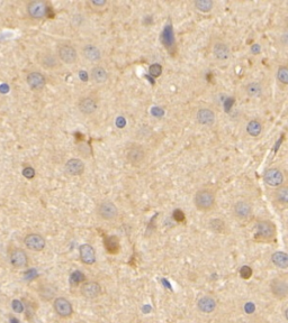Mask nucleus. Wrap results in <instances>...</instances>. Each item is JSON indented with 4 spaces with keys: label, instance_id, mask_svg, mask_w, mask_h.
I'll list each match as a JSON object with an SVG mask.
<instances>
[{
    "label": "nucleus",
    "instance_id": "1",
    "mask_svg": "<svg viewBox=\"0 0 288 323\" xmlns=\"http://www.w3.org/2000/svg\"><path fill=\"white\" fill-rule=\"evenodd\" d=\"M194 203H195L196 209L199 210V211H203V212L211 211L216 204L215 192L212 189H208V187L200 189L195 193Z\"/></svg>",
    "mask_w": 288,
    "mask_h": 323
},
{
    "label": "nucleus",
    "instance_id": "2",
    "mask_svg": "<svg viewBox=\"0 0 288 323\" xmlns=\"http://www.w3.org/2000/svg\"><path fill=\"white\" fill-rule=\"evenodd\" d=\"M56 56L61 63H64L66 65H73L78 62L79 53H78L77 48L72 44L63 43L58 46Z\"/></svg>",
    "mask_w": 288,
    "mask_h": 323
},
{
    "label": "nucleus",
    "instance_id": "3",
    "mask_svg": "<svg viewBox=\"0 0 288 323\" xmlns=\"http://www.w3.org/2000/svg\"><path fill=\"white\" fill-rule=\"evenodd\" d=\"M126 160L129 165L137 167L141 166L147 159V152L141 145H131L126 148L125 152Z\"/></svg>",
    "mask_w": 288,
    "mask_h": 323
},
{
    "label": "nucleus",
    "instance_id": "4",
    "mask_svg": "<svg viewBox=\"0 0 288 323\" xmlns=\"http://www.w3.org/2000/svg\"><path fill=\"white\" fill-rule=\"evenodd\" d=\"M97 214L104 221H113L118 217V209L110 200H104L97 205Z\"/></svg>",
    "mask_w": 288,
    "mask_h": 323
},
{
    "label": "nucleus",
    "instance_id": "5",
    "mask_svg": "<svg viewBox=\"0 0 288 323\" xmlns=\"http://www.w3.org/2000/svg\"><path fill=\"white\" fill-rule=\"evenodd\" d=\"M263 181L270 187H279L285 183V175L282 168L272 166L267 168L263 173Z\"/></svg>",
    "mask_w": 288,
    "mask_h": 323
},
{
    "label": "nucleus",
    "instance_id": "6",
    "mask_svg": "<svg viewBox=\"0 0 288 323\" xmlns=\"http://www.w3.org/2000/svg\"><path fill=\"white\" fill-rule=\"evenodd\" d=\"M256 236L263 241H271L276 236V226L270 220H261L256 226Z\"/></svg>",
    "mask_w": 288,
    "mask_h": 323
},
{
    "label": "nucleus",
    "instance_id": "7",
    "mask_svg": "<svg viewBox=\"0 0 288 323\" xmlns=\"http://www.w3.org/2000/svg\"><path fill=\"white\" fill-rule=\"evenodd\" d=\"M252 211H253V205L247 199L237 200L233 204V214L240 221L248 220L252 214Z\"/></svg>",
    "mask_w": 288,
    "mask_h": 323
},
{
    "label": "nucleus",
    "instance_id": "8",
    "mask_svg": "<svg viewBox=\"0 0 288 323\" xmlns=\"http://www.w3.org/2000/svg\"><path fill=\"white\" fill-rule=\"evenodd\" d=\"M77 107L79 112L83 116H92L98 110V101L91 95H86L79 99Z\"/></svg>",
    "mask_w": 288,
    "mask_h": 323
},
{
    "label": "nucleus",
    "instance_id": "9",
    "mask_svg": "<svg viewBox=\"0 0 288 323\" xmlns=\"http://www.w3.org/2000/svg\"><path fill=\"white\" fill-rule=\"evenodd\" d=\"M81 55L86 61H88L90 63H98L103 58V53L100 51V48L97 45L91 43L83 45L81 48Z\"/></svg>",
    "mask_w": 288,
    "mask_h": 323
},
{
    "label": "nucleus",
    "instance_id": "10",
    "mask_svg": "<svg viewBox=\"0 0 288 323\" xmlns=\"http://www.w3.org/2000/svg\"><path fill=\"white\" fill-rule=\"evenodd\" d=\"M196 121L202 126L211 127L216 122V114L211 108H199L196 112Z\"/></svg>",
    "mask_w": 288,
    "mask_h": 323
},
{
    "label": "nucleus",
    "instance_id": "11",
    "mask_svg": "<svg viewBox=\"0 0 288 323\" xmlns=\"http://www.w3.org/2000/svg\"><path fill=\"white\" fill-rule=\"evenodd\" d=\"M212 53H213V56L215 60H217L219 62H224L230 58L231 48L227 43H225L223 40H216L213 44Z\"/></svg>",
    "mask_w": 288,
    "mask_h": 323
},
{
    "label": "nucleus",
    "instance_id": "12",
    "mask_svg": "<svg viewBox=\"0 0 288 323\" xmlns=\"http://www.w3.org/2000/svg\"><path fill=\"white\" fill-rule=\"evenodd\" d=\"M27 13L34 19H43L47 15V6L41 0L31 1L27 5Z\"/></svg>",
    "mask_w": 288,
    "mask_h": 323
},
{
    "label": "nucleus",
    "instance_id": "13",
    "mask_svg": "<svg viewBox=\"0 0 288 323\" xmlns=\"http://www.w3.org/2000/svg\"><path fill=\"white\" fill-rule=\"evenodd\" d=\"M64 170H65V173L69 174L70 176H80L86 171V165L82 159L74 157V158L68 159L65 162Z\"/></svg>",
    "mask_w": 288,
    "mask_h": 323
},
{
    "label": "nucleus",
    "instance_id": "14",
    "mask_svg": "<svg viewBox=\"0 0 288 323\" xmlns=\"http://www.w3.org/2000/svg\"><path fill=\"white\" fill-rule=\"evenodd\" d=\"M39 63L46 70H54L60 66L61 62L59 61L58 56L53 52H43L39 55Z\"/></svg>",
    "mask_w": 288,
    "mask_h": 323
},
{
    "label": "nucleus",
    "instance_id": "15",
    "mask_svg": "<svg viewBox=\"0 0 288 323\" xmlns=\"http://www.w3.org/2000/svg\"><path fill=\"white\" fill-rule=\"evenodd\" d=\"M270 290L277 298H285L288 294V284L286 279L275 278L270 283Z\"/></svg>",
    "mask_w": 288,
    "mask_h": 323
},
{
    "label": "nucleus",
    "instance_id": "16",
    "mask_svg": "<svg viewBox=\"0 0 288 323\" xmlns=\"http://www.w3.org/2000/svg\"><path fill=\"white\" fill-rule=\"evenodd\" d=\"M25 246L34 251H41L45 247V239L39 234H31L25 237Z\"/></svg>",
    "mask_w": 288,
    "mask_h": 323
},
{
    "label": "nucleus",
    "instance_id": "17",
    "mask_svg": "<svg viewBox=\"0 0 288 323\" xmlns=\"http://www.w3.org/2000/svg\"><path fill=\"white\" fill-rule=\"evenodd\" d=\"M26 82L32 90L41 91L42 89H44L45 84H46V79L39 72H31L26 77Z\"/></svg>",
    "mask_w": 288,
    "mask_h": 323
},
{
    "label": "nucleus",
    "instance_id": "18",
    "mask_svg": "<svg viewBox=\"0 0 288 323\" xmlns=\"http://www.w3.org/2000/svg\"><path fill=\"white\" fill-rule=\"evenodd\" d=\"M90 77L92 80V82L96 84H104L108 81V71L107 69L100 65V64H96L95 66H92V69L90 70Z\"/></svg>",
    "mask_w": 288,
    "mask_h": 323
},
{
    "label": "nucleus",
    "instance_id": "19",
    "mask_svg": "<svg viewBox=\"0 0 288 323\" xmlns=\"http://www.w3.org/2000/svg\"><path fill=\"white\" fill-rule=\"evenodd\" d=\"M54 310L60 317H69L73 313V307L70 302L64 297H58L54 301Z\"/></svg>",
    "mask_w": 288,
    "mask_h": 323
},
{
    "label": "nucleus",
    "instance_id": "20",
    "mask_svg": "<svg viewBox=\"0 0 288 323\" xmlns=\"http://www.w3.org/2000/svg\"><path fill=\"white\" fill-rule=\"evenodd\" d=\"M80 259L86 265H92L96 261V251L89 243H83L79 248Z\"/></svg>",
    "mask_w": 288,
    "mask_h": 323
},
{
    "label": "nucleus",
    "instance_id": "21",
    "mask_svg": "<svg viewBox=\"0 0 288 323\" xmlns=\"http://www.w3.org/2000/svg\"><path fill=\"white\" fill-rule=\"evenodd\" d=\"M81 294L86 298H96L100 295L101 293V286L99 285L97 282H86L81 286Z\"/></svg>",
    "mask_w": 288,
    "mask_h": 323
},
{
    "label": "nucleus",
    "instance_id": "22",
    "mask_svg": "<svg viewBox=\"0 0 288 323\" xmlns=\"http://www.w3.org/2000/svg\"><path fill=\"white\" fill-rule=\"evenodd\" d=\"M272 197L277 204H279L282 207H286L288 203V186L284 184L279 187H276Z\"/></svg>",
    "mask_w": 288,
    "mask_h": 323
},
{
    "label": "nucleus",
    "instance_id": "23",
    "mask_svg": "<svg viewBox=\"0 0 288 323\" xmlns=\"http://www.w3.org/2000/svg\"><path fill=\"white\" fill-rule=\"evenodd\" d=\"M197 306H198V309L203 313H212V312L215 311L217 304H216V301L213 297H211V296H204V297H202L197 302Z\"/></svg>",
    "mask_w": 288,
    "mask_h": 323
},
{
    "label": "nucleus",
    "instance_id": "24",
    "mask_svg": "<svg viewBox=\"0 0 288 323\" xmlns=\"http://www.w3.org/2000/svg\"><path fill=\"white\" fill-rule=\"evenodd\" d=\"M247 133L249 135L250 137H253L257 138L259 137L263 131V125L262 122L258 119H252L247 124Z\"/></svg>",
    "mask_w": 288,
    "mask_h": 323
},
{
    "label": "nucleus",
    "instance_id": "25",
    "mask_svg": "<svg viewBox=\"0 0 288 323\" xmlns=\"http://www.w3.org/2000/svg\"><path fill=\"white\" fill-rule=\"evenodd\" d=\"M263 87L262 84L258 81H252L245 85V93L250 98H258L262 94Z\"/></svg>",
    "mask_w": 288,
    "mask_h": 323
},
{
    "label": "nucleus",
    "instance_id": "26",
    "mask_svg": "<svg viewBox=\"0 0 288 323\" xmlns=\"http://www.w3.org/2000/svg\"><path fill=\"white\" fill-rule=\"evenodd\" d=\"M10 260H11V264H13L14 266L18 267V268L25 267L26 265H27V263H28L27 255H26L23 250H15V251L11 253Z\"/></svg>",
    "mask_w": 288,
    "mask_h": 323
},
{
    "label": "nucleus",
    "instance_id": "27",
    "mask_svg": "<svg viewBox=\"0 0 288 323\" xmlns=\"http://www.w3.org/2000/svg\"><path fill=\"white\" fill-rule=\"evenodd\" d=\"M271 261L272 264L277 266L278 268L286 269L288 267V256L284 251H276L271 256Z\"/></svg>",
    "mask_w": 288,
    "mask_h": 323
},
{
    "label": "nucleus",
    "instance_id": "28",
    "mask_svg": "<svg viewBox=\"0 0 288 323\" xmlns=\"http://www.w3.org/2000/svg\"><path fill=\"white\" fill-rule=\"evenodd\" d=\"M208 228L211 229L212 231L214 234H224L226 232V223L225 221H223L222 219H218V218H215V219H212L208 222Z\"/></svg>",
    "mask_w": 288,
    "mask_h": 323
},
{
    "label": "nucleus",
    "instance_id": "29",
    "mask_svg": "<svg viewBox=\"0 0 288 323\" xmlns=\"http://www.w3.org/2000/svg\"><path fill=\"white\" fill-rule=\"evenodd\" d=\"M192 5L195 7L196 10H198L199 13H211L214 8V1L212 0H195L192 2Z\"/></svg>",
    "mask_w": 288,
    "mask_h": 323
},
{
    "label": "nucleus",
    "instance_id": "30",
    "mask_svg": "<svg viewBox=\"0 0 288 323\" xmlns=\"http://www.w3.org/2000/svg\"><path fill=\"white\" fill-rule=\"evenodd\" d=\"M276 77L277 81L280 83L282 85L286 87L288 84V67L287 65H279L277 72H276Z\"/></svg>",
    "mask_w": 288,
    "mask_h": 323
},
{
    "label": "nucleus",
    "instance_id": "31",
    "mask_svg": "<svg viewBox=\"0 0 288 323\" xmlns=\"http://www.w3.org/2000/svg\"><path fill=\"white\" fill-rule=\"evenodd\" d=\"M162 70L163 69L159 63H154L152 65H150V67H149V72L153 77H159L162 74Z\"/></svg>",
    "mask_w": 288,
    "mask_h": 323
},
{
    "label": "nucleus",
    "instance_id": "32",
    "mask_svg": "<svg viewBox=\"0 0 288 323\" xmlns=\"http://www.w3.org/2000/svg\"><path fill=\"white\" fill-rule=\"evenodd\" d=\"M108 1L107 0H90L89 1V5L96 9H101L104 7L107 6Z\"/></svg>",
    "mask_w": 288,
    "mask_h": 323
},
{
    "label": "nucleus",
    "instance_id": "33",
    "mask_svg": "<svg viewBox=\"0 0 288 323\" xmlns=\"http://www.w3.org/2000/svg\"><path fill=\"white\" fill-rule=\"evenodd\" d=\"M83 279H84V276H83L82 273L80 272H74L71 275V283L72 284H79L80 282H82Z\"/></svg>",
    "mask_w": 288,
    "mask_h": 323
},
{
    "label": "nucleus",
    "instance_id": "34",
    "mask_svg": "<svg viewBox=\"0 0 288 323\" xmlns=\"http://www.w3.org/2000/svg\"><path fill=\"white\" fill-rule=\"evenodd\" d=\"M240 275L243 279H249L252 275V269L249 266H243L240 270Z\"/></svg>",
    "mask_w": 288,
    "mask_h": 323
},
{
    "label": "nucleus",
    "instance_id": "35",
    "mask_svg": "<svg viewBox=\"0 0 288 323\" xmlns=\"http://www.w3.org/2000/svg\"><path fill=\"white\" fill-rule=\"evenodd\" d=\"M11 306H13V310L15 311V312H17V313H21V312L24 311V305H23V303H21L20 301H17V300L13 301Z\"/></svg>",
    "mask_w": 288,
    "mask_h": 323
},
{
    "label": "nucleus",
    "instance_id": "36",
    "mask_svg": "<svg viewBox=\"0 0 288 323\" xmlns=\"http://www.w3.org/2000/svg\"><path fill=\"white\" fill-rule=\"evenodd\" d=\"M23 175H24L26 178L31 180V178L34 177L35 171H34V168H32V167H25V168L23 170Z\"/></svg>",
    "mask_w": 288,
    "mask_h": 323
},
{
    "label": "nucleus",
    "instance_id": "37",
    "mask_svg": "<svg viewBox=\"0 0 288 323\" xmlns=\"http://www.w3.org/2000/svg\"><path fill=\"white\" fill-rule=\"evenodd\" d=\"M37 276V273L35 269H29L25 273V279H33Z\"/></svg>",
    "mask_w": 288,
    "mask_h": 323
},
{
    "label": "nucleus",
    "instance_id": "38",
    "mask_svg": "<svg viewBox=\"0 0 288 323\" xmlns=\"http://www.w3.org/2000/svg\"><path fill=\"white\" fill-rule=\"evenodd\" d=\"M253 310H254V306H253V304H251V303H248V304H247V311H248V312L250 313V312H252Z\"/></svg>",
    "mask_w": 288,
    "mask_h": 323
},
{
    "label": "nucleus",
    "instance_id": "39",
    "mask_svg": "<svg viewBox=\"0 0 288 323\" xmlns=\"http://www.w3.org/2000/svg\"><path fill=\"white\" fill-rule=\"evenodd\" d=\"M10 323H19V321H18L16 317H11V319H10Z\"/></svg>",
    "mask_w": 288,
    "mask_h": 323
}]
</instances>
